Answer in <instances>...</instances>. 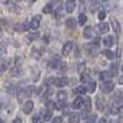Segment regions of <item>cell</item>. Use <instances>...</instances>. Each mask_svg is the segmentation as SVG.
<instances>
[{
	"label": "cell",
	"instance_id": "cell-29",
	"mask_svg": "<svg viewBox=\"0 0 123 123\" xmlns=\"http://www.w3.org/2000/svg\"><path fill=\"white\" fill-rule=\"evenodd\" d=\"M99 7V1L98 0H91V4H90V12H95V9Z\"/></svg>",
	"mask_w": 123,
	"mask_h": 123
},
{
	"label": "cell",
	"instance_id": "cell-21",
	"mask_svg": "<svg viewBox=\"0 0 123 123\" xmlns=\"http://www.w3.org/2000/svg\"><path fill=\"white\" fill-rule=\"evenodd\" d=\"M112 78V75L110 74V72H102L101 73V80L103 81V82H107V81H110Z\"/></svg>",
	"mask_w": 123,
	"mask_h": 123
},
{
	"label": "cell",
	"instance_id": "cell-51",
	"mask_svg": "<svg viewBox=\"0 0 123 123\" xmlns=\"http://www.w3.org/2000/svg\"><path fill=\"white\" fill-rule=\"evenodd\" d=\"M35 1H36V0H31V3H35Z\"/></svg>",
	"mask_w": 123,
	"mask_h": 123
},
{
	"label": "cell",
	"instance_id": "cell-11",
	"mask_svg": "<svg viewBox=\"0 0 123 123\" xmlns=\"http://www.w3.org/2000/svg\"><path fill=\"white\" fill-rule=\"evenodd\" d=\"M114 43H115V40H114V37H112V36L106 35V37L103 38V45L106 46V48H111V46L114 45Z\"/></svg>",
	"mask_w": 123,
	"mask_h": 123
},
{
	"label": "cell",
	"instance_id": "cell-43",
	"mask_svg": "<svg viewBox=\"0 0 123 123\" xmlns=\"http://www.w3.org/2000/svg\"><path fill=\"white\" fill-rule=\"evenodd\" d=\"M98 17H99V20H103L105 17H106V12H105V11H101V12L98 13Z\"/></svg>",
	"mask_w": 123,
	"mask_h": 123
},
{
	"label": "cell",
	"instance_id": "cell-33",
	"mask_svg": "<svg viewBox=\"0 0 123 123\" xmlns=\"http://www.w3.org/2000/svg\"><path fill=\"white\" fill-rule=\"evenodd\" d=\"M40 49H37V48H33L32 49V56L35 57V58H40V56H41V53H40Z\"/></svg>",
	"mask_w": 123,
	"mask_h": 123
},
{
	"label": "cell",
	"instance_id": "cell-17",
	"mask_svg": "<svg viewBox=\"0 0 123 123\" xmlns=\"http://www.w3.org/2000/svg\"><path fill=\"white\" fill-rule=\"evenodd\" d=\"M82 36L85 38H91V37H93V28H91V27H85Z\"/></svg>",
	"mask_w": 123,
	"mask_h": 123
},
{
	"label": "cell",
	"instance_id": "cell-54",
	"mask_svg": "<svg viewBox=\"0 0 123 123\" xmlns=\"http://www.w3.org/2000/svg\"><path fill=\"white\" fill-rule=\"evenodd\" d=\"M112 123H118V122H112Z\"/></svg>",
	"mask_w": 123,
	"mask_h": 123
},
{
	"label": "cell",
	"instance_id": "cell-49",
	"mask_svg": "<svg viewBox=\"0 0 123 123\" xmlns=\"http://www.w3.org/2000/svg\"><path fill=\"white\" fill-rule=\"evenodd\" d=\"M1 35H3V28L0 27V36H1Z\"/></svg>",
	"mask_w": 123,
	"mask_h": 123
},
{
	"label": "cell",
	"instance_id": "cell-52",
	"mask_svg": "<svg viewBox=\"0 0 123 123\" xmlns=\"http://www.w3.org/2000/svg\"><path fill=\"white\" fill-rule=\"evenodd\" d=\"M15 1H23V0H15Z\"/></svg>",
	"mask_w": 123,
	"mask_h": 123
},
{
	"label": "cell",
	"instance_id": "cell-14",
	"mask_svg": "<svg viewBox=\"0 0 123 123\" xmlns=\"http://www.w3.org/2000/svg\"><path fill=\"white\" fill-rule=\"evenodd\" d=\"M81 120V115L77 112H72L69 114V123H80Z\"/></svg>",
	"mask_w": 123,
	"mask_h": 123
},
{
	"label": "cell",
	"instance_id": "cell-31",
	"mask_svg": "<svg viewBox=\"0 0 123 123\" xmlns=\"http://www.w3.org/2000/svg\"><path fill=\"white\" fill-rule=\"evenodd\" d=\"M110 74H111L112 77L118 74V65L117 64H111V70H110Z\"/></svg>",
	"mask_w": 123,
	"mask_h": 123
},
{
	"label": "cell",
	"instance_id": "cell-3",
	"mask_svg": "<svg viewBox=\"0 0 123 123\" xmlns=\"http://www.w3.org/2000/svg\"><path fill=\"white\" fill-rule=\"evenodd\" d=\"M120 105H122V102H118V103H117V101L112 102V105L110 106V114H111V115H117L118 112L122 111V106H120Z\"/></svg>",
	"mask_w": 123,
	"mask_h": 123
},
{
	"label": "cell",
	"instance_id": "cell-40",
	"mask_svg": "<svg viewBox=\"0 0 123 123\" xmlns=\"http://www.w3.org/2000/svg\"><path fill=\"white\" fill-rule=\"evenodd\" d=\"M65 107H66V105H65V102H64V101H60L56 105V109H58V110H64Z\"/></svg>",
	"mask_w": 123,
	"mask_h": 123
},
{
	"label": "cell",
	"instance_id": "cell-7",
	"mask_svg": "<svg viewBox=\"0 0 123 123\" xmlns=\"http://www.w3.org/2000/svg\"><path fill=\"white\" fill-rule=\"evenodd\" d=\"M73 48H74V44H73L72 41H68V43H65L64 46H62V54H64V56H68V54H69L70 52L73 50Z\"/></svg>",
	"mask_w": 123,
	"mask_h": 123
},
{
	"label": "cell",
	"instance_id": "cell-22",
	"mask_svg": "<svg viewBox=\"0 0 123 123\" xmlns=\"http://www.w3.org/2000/svg\"><path fill=\"white\" fill-rule=\"evenodd\" d=\"M111 25H112V28H114V32H117V35L120 33V25L115 19H111Z\"/></svg>",
	"mask_w": 123,
	"mask_h": 123
},
{
	"label": "cell",
	"instance_id": "cell-15",
	"mask_svg": "<svg viewBox=\"0 0 123 123\" xmlns=\"http://www.w3.org/2000/svg\"><path fill=\"white\" fill-rule=\"evenodd\" d=\"M82 106H85V110H83V111H86V112L91 109V99L89 98V97H85V99H82Z\"/></svg>",
	"mask_w": 123,
	"mask_h": 123
},
{
	"label": "cell",
	"instance_id": "cell-26",
	"mask_svg": "<svg viewBox=\"0 0 123 123\" xmlns=\"http://www.w3.org/2000/svg\"><path fill=\"white\" fill-rule=\"evenodd\" d=\"M57 98L60 99V101H66V98H68V93L66 91H64V90H61V91H58L57 93Z\"/></svg>",
	"mask_w": 123,
	"mask_h": 123
},
{
	"label": "cell",
	"instance_id": "cell-53",
	"mask_svg": "<svg viewBox=\"0 0 123 123\" xmlns=\"http://www.w3.org/2000/svg\"><path fill=\"white\" fill-rule=\"evenodd\" d=\"M81 1H82V3H83V1H85V0H81Z\"/></svg>",
	"mask_w": 123,
	"mask_h": 123
},
{
	"label": "cell",
	"instance_id": "cell-18",
	"mask_svg": "<svg viewBox=\"0 0 123 123\" xmlns=\"http://www.w3.org/2000/svg\"><path fill=\"white\" fill-rule=\"evenodd\" d=\"M28 28H29V24H27V23H20V24H17L16 27H15V29H16L17 32H25Z\"/></svg>",
	"mask_w": 123,
	"mask_h": 123
},
{
	"label": "cell",
	"instance_id": "cell-42",
	"mask_svg": "<svg viewBox=\"0 0 123 123\" xmlns=\"http://www.w3.org/2000/svg\"><path fill=\"white\" fill-rule=\"evenodd\" d=\"M85 66H86L85 62L81 61L80 64H78V72H80V73H83V69H85Z\"/></svg>",
	"mask_w": 123,
	"mask_h": 123
},
{
	"label": "cell",
	"instance_id": "cell-44",
	"mask_svg": "<svg viewBox=\"0 0 123 123\" xmlns=\"http://www.w3.org/2000/svg\"><path fill=\"white\" fill-rule=\"evenodd\" d=\"M52 123H62V118H61V117L53 118V122H52Z\"/></svg>",
	"mask_w": 123,
	"mask_h": 123
},
{
	"label": "cell",
	"instance_id": "cell-32",
	"mask_svg": "<svg viewBox=\"0 0 123 123\" xmlns=\"http://www.w3.org/2000/svg\"><path fill=\"white\" fill-rule=\"evenodd\" d=\"M95 87H97V83L94 82V81H91V82H89V89H87V91L94 93V91H95Z\"/></svg>",
	"mask_w": 123,
	"mask_h": 123
},
{
	"label": "cell",
	"instance_id": "cell-19",
	"mask_svg": "<svg viewBox=\"0 0 123 123\" xmlns=\"http://www.w3.org/2000/svg\"><path fill=\"white\" fill-rule=\"evenodd\" d=\"M65 24H66V27L68 28H70V29H75V27H77V23H75V20L74 19H68L66 21H65Z\"/></svg>",
	"mask_w": 123,
	"mask_h": 123
},
{
	"label": "cell",
	"instance_id": "cell-35",
	"mask_svg": "<svg viewBox=\"0 0 123 123\" xmlns=\"http://www.w3.org/2000/svg\"><path fill=\"white\" fill-rule=\"evenodd\" d=\"M8 62L9 61H1V62H0V72H4V70L8 68V65H9Z\"/></svg>",
	"mask_w": 123,
	"mask_h": 123
},
{
	"label": "cell",
	"instance_id": "cell-16",
	"mask_svg": "<svg viewBox=\"0 0 123 123\" xmlns=\"http://www.w3.org/2000/svg\"><path fill=\"white\" fill-rule=\"evenodd\" d=\"M98 29H99V32H101V33H103V35H106V33L109 32L110 27H109V24H107V23H99V25H98Z\"/></svg>",
	"mask_w": 123,
	"mask_h": 123
},
{
	"label": "cell",
	"instance_id": "cell-50",
	"mask_svg": "<svg viewBox=\"0 0 123 123\" xmlns=\"http://www.w3.org/2000/svg\"><path fill=\"white\" fill-rule=\"evenodd\" d=\"M0 110H1V109H0ZM0 123H4V120L1 119V118H0Z\"/></svg>",
	"mask_w": 123,
	"mask_h": 123
},
{
	"label": "cell",
	"instance_id": "cell-25",
	"mask_svg": "<svg viewBox=\"0 0 123 123\" xmlns=\"http://www.w3.org/2000/svg\"><path fill=\"white\" fill-rule=\"evenodd\" d=\"M73 107H74V109H81V107H82V98H81V97H78V98L74 99Z\"/></svg>",
	"mask_w": 123,
	"mask_h": 123
},
{
	"label": "cell",
	"instance_id": "cell-47",
	"mask_svg": "<svg viewBox=\"0 0 123 123\" xmlns=\"http://www.w3.org/2000/svg\"><path fill=\"white\" fill-rule=\"evenodd\" d=\"M99 123H109V122H107L106 118H102V119H99Z\"/></svg>",
	"mask_w": 123,
	"mask_h": 123
},
{
	"label": "cell",
	"instance_id": "cell-37",
	"mask_svg": "<svg viewBox=\"0 0 123 123\" xmlns=\"http://www.w3.org/2000/svg\"><path fill=\"white\" fill-rule=\"evenodd\" d=\"M43 117L41 115H36V117H33V119H32V122L33 123H43Z\"/></svg>",
	"mask_w": 123,
	"mask_h": 123
},
{
	"label": "cell",
	"instance_id": "cell-28",
	"mask_svg": "<svg viewBox=\"0 0 123 123\" xmlns=\"http://www.w3.org/2000/svg\"><path fill=\"white\" fill-rule=\"evenodd\" d=\"M81 82H82V83H89V82H91L90 75L86 74V73H82V75H81Z\"/></svg>",
	"mask_w": 123,
	"mask_h": 123
},
{
	"label": "cell",
	"instance_id": "cell-23",
	"mask_svg": "<svg viewBox=\"0 0 123 123\" xmlns=\"http://www.w3.org/2000/svg\"><path fill=\"white\" fill-rule=\"evenodd\" d=\"M102 54H103L105 57H106V58H109V60H112L115 57V54L112 53L111 50H110V49H105L103 52H102Z\"/></svg>",
	"mask_w": 123,
	"mask_h": 123
},
{
	"label": "cell",
	"instance_id": "cell-41",
	"mask_svg": "<svg viewBox=\"0 0 123 123\" xmlns=\"http://www.w3.org/2000/svg\"><path fill=\"white\" fill-rule=\"evenodd\" d=\"M6 52H7L6 45H4L3 43H0V56H3V54H6Z\"/></svg>",
	"mask_w": 123,
	"mask_h": 123
},
{
	"label": "cell",
	"instance_id": "cell-24",
	"mask_svg": "<svg viewBox=\"0 0 123 123\" xmlns=\"http://www.w3.org/2000/svg\"><path fill=\"white\" fill-rule=\"evenodd\" d=\"M20 73H21V69L19 68V65H16V66L11 68V75L12 77H16V75H19Z\"/></svg>",
	"mask_w": 123,
	"mask_h": 123
},
{
	"label": "cell",
	"instance_id": "cell-20",
	"mask_svg": "<svg viewBox=\"0 0 123 123\" xmlns=\"http://www.w3.org/2000/svg\"><path fill=\"white\" fill-rule=\"evenodd\" d=\"M38 37H40V33L38 32H31V33H28L27 40L28 41H35V40H37Z\"/></svg>",
	"mask_w": 123,
	"mask_h": 123
},
{
	"label": "cell",
	"instance_id": "cell-12",
	"mask_svg": "<svg viewBox=\"0 0 123 123\" xmlns=\"http://www.w3.org/2000/svg\"><path fill=\"white\" fill-rule=\"evenodd\" d=\"M65 8H66V12L72 13L75 8V0H66V4H65Z\"/></svg>",
	"mask_w": 123,
	"mask_h": 123
},
{
	"label": "cell",
	"instance_id": "cell-46",
	"mask_svg": "<svg viewBox=\"0 0 123 123\" xmlns=\"http://www.w3.org/2000/svg\"><path fill=\"white\" fill-rule=\"evenodd\" d=\"M8 93H15V86H8Z\"/></svg>",
	"mask_w": 123,
	"mask_h": 123
},
{
	"label": "cell",
	"instance_id": "cell-8",
	"mask_svg": "<svg viewBox=\"0 0 123 123\" xmlns=\"http://www.w3.org/2000/svg\"><path fill=\"white\" fill-rule=\"evenodd\" d=\"M40 21H41V16H40V15L35 16L32 20H31V23H29V28H32V29H37V28L40 27Z\"/></svg>",
	"mask_w": 123,
	"mask_h": 123
},
{
	"label": "cell",
	"instance_id": "cell-4",
	"mask_svg": "<svg viewBox=\"0 0 123 123\" xmlns=\"http://www.w3.org/2000/svg\"><path fill=\"white\" fill-rule=\"evenodd\" d=\"M61 64H62L61 58H60L58 56H53L50 58V61H49V68H50V69H57Z\"/></svg>",
	"mask_w": 123,
	"mask_h": 123
},
{
	"label": "cell",
	"instance_id": "cell-48",
	"mask_svg": "<svg viewBox=\"0 0 123 123\" xmlns=\"http://www.w3.org/2000/svg\"><path fill=\"white\" fill-rule=\"evenodd\" d=\"M12 123H23V122H21V119H20V118H16V119H15Z\"/></svg>",
	"mask_w": 123,
	"mask_h": 123
},
{
	"label": "cell",
	"instance_id": "cell-6",
	"mask_svg": "<svg viewBox=\"0 0 123 123\" xmlns=\"http://www.w3.org/2000/svg\"><path fill=\"white\" fill-rule=\"evenodd\" d=\"M53 83L57 86V87H65V86L69 83V80L66 77H61V78H54Z\"/></svg>",
	"mask_w": 123,
	"mask_h": 123
},
{
	"label": "cell",
	"instance_id": "cell-9",
	"mask_svg": "<svg viewBox=\"0 0 123 123\" xmlns=\"http://www.w3.org/2000/svg\"><path fill=\"white\" fill-rule=\"evenodd\" d=\"M33 107H35V105H33L32 101L25 102L24 106H23V112H24V114H31V112H32V110H33Z\"/></svg>",
	"mask_w": 123,
	"mask_h": 123
},
{
	"label": "cell",
	"instance_id": "cell-13",
	"mask_svg": "<svg viewBox=\"0 0 123 123\" xmlns=\"http://www.w3.org/2000/svg\"><path fill=\"white\" fill-rule=\"evenodd\" d=\"M103 8H105V12L106 11H112L115 8V3L111 1V0H105L103 1Z\"/></svg>",
	"mask_w": 123,
	"mask_h": 123
},
{
	"label": "cell",
	"instance_id": "cell-5",
	"mask_svg": "<svg viewBox=\"0 0 123 123\" xmlns=\"http://www.w3.org/2000/svg\"><path fill=\"white\" fill-rule=\"evenodd\" d=\"M6 7L9 9L11 12H15V13H19L20 12V7L19 6H16V4L13 3V1H11V0H6Z\"/></svg>",
	"mask_w": 123,
	"mask_h": 123
},
{
	"label": "cell",
	"instance_id": "cell-10",
	"mask_svg": "<svg viewBox=\"0 0 123 123\" xmlns=\"http://www.w3.org/2000/svg\"><path fill=\"white\" fill-rule=\"evenodd\" d=\"M97 109H98L99 111H103V110L106 109V101H105L103 97H98V98H97Z\"/></svg>",
	"mask_w": 123,
	"mask_h": 123
},
{
	"label": "cell",
	"instance_id": "cell-45",
	"mask_svg": "<svg viewBox=\"0 0 123 123\" xmlns=\"http://www.w3.org/2000/svg\"><path fill=\"white\" fill-rule=\"evenodd\" d=\"M54 78H48V80L45 81V86H50V83H53Z\"/></svg>",
	"mask_w": 123,
	"mask_h": 123
},
{
	"label": "cell",
	"instance_id": "cell-2",
	"mask_svg": "<svg viewBox=\"0 0 123 123\" xmlns=\"http://www.w3.org/2000/svg\"><path fill=\"white\" fill-rule=\"evenodd\" d=\"M115 87V83L112 82V81H107V82H103L101 86V90L103 91V93H111L112 90H114Z\"/></svg>",
	"mask_w": 123,
	"mask_h": 123
},
{
	"label": "cell",
	"instance_id": "cell-36",
	"mask_svg": "<svg viewBox=\"0 0 123 123\" xmlns=\"http://www.w3.org/2000/svg\"><path fill=\"white\" fill-rule=\"evenodd\" d=\"M46 107H48L49 111H52V110L56 109V103H53L52 101H48V102H46Z\"/></svg>",
	"mask_w": 123,
	"mask_h": 123
},
{
	"label": "cell",
	"instance_id": "cell-27",
	"mask_svg": "<svg viewBox=\"0 0 123 123\" xmlns=\"http://www.w3.org/2000/svg\"><path fill=\"white\" fill-rule=\"evenodd\" d=\"M86 91H87V89H86L85 86H78V87H75L74 90H73V93H75V94H85Z\"/></svg>",
	"mask_w": 123,
	"mask_h": 123
},
{
	"label": "cell",
	"instance_id": "cell-34",
	"mask_svg": "<svg viewBox=\"0 0 123 123\" xmlns=\"http://www.w3.org/2000/svg\"><path fill=\"white\" fill-rule=\"evenodd\" d=\"M52 11H53V6H52V4H46V6L44 7V9H43L44 13H50Z\"/></svg>",
	"mask_w": 123,
	"mask_h": 123
},
{
	"label": "cell",
	"instance_id": "cell-1",
	"mask_svg": "<svg viewBox=\"0 0 123 123\" xmlns=\"http://www.w3.org/2000/svg\"><path fill=\"white\" fill-rule=\"evenodd\" d=\"M33 90H35V87H33V86H28V87L21 89V90L19 91V101L25 99V98H29V97L32 95Z\"/></svg>",
	"mask_w": 123,
	"mask_h": 123
},
{
	"label": "cell",
	"instance_id": "cell-38",
	"mask_svg": "<svg viewBox=\"0 0 123 123\" xmlns=\"http://www.w3.org/2000/svg\"><path fill=\"white\" fill-rule=\"evenodd\" d=\"M86 123H95L97 120V115H90V117H86Z\"/></svg>",
	"mask_w": 123,
	"mask_h": 123
},
{
	"label": "cell",
	"instance_id": "cell-39",
	"mask_svg": "<svg viewBox=\"0 0 123 123\" xmlns=\"http://www.w3.org/2000/svg\"><path fill=\"white\" fill-rule=\"evenodd\" d=\"M43 119L44 120H50L52 119V111H49V110H48V111L43 115Z\"/></svg>",
	"mask_w": 123,
	"mask_h": 123
},
{
	"label": "cell",
	"instance_id": "cell-30",
	"mask_svg": "<svg viewBox=\"0 0 123 123\" xmlns=\"http://www.w3.org/2000/svg\"><path fill=\"white\" fill-rule=\"evenodd\" d=\"M86 21H87V17H86L83 13H81L80 17H78V24H80V25H85Z\"/></svg>",
	"mask_w": 123,
	"mask_h": 123
}]
</instances>
